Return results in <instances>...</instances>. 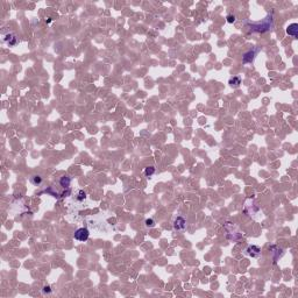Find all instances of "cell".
<instances>
[{
    "label": "cell",
    "mask_w": 298,
    "mask_h": 298,
    "mask_svg": "<svg viewBox=\"0 0 298 298\" xmlns=\"http://www.w3.org/2000/svg\"><path fill=\"white\" fill-rule=\"evenodd\" d=\"M273 27V15L270 14L265 18L262 22H259V24H250L249 28L253 30V32H257V33H263V32H267L271 29Z\"/></svg>",
    "instance_id": "1"
},
{
    "label": "cell",
    "mask_w": 298,
    "mask_h": 298,
    "mask_svg": "<svg viewBox=\"0 0 298 298\" xmlns=\"http://www.w3.org/2000/svg\"><path fill=\"white\" fill-rule=\"evenodd\" d=\"M89 235H90V232H89V230H87V228H84V227H82V228H78L77 231L75 232L73 238H75V239H76L77 241L84 242V241H86L87 239H89Z\"/></svg>",
    "instance_id": "2"
},
{
    "label": "cell",
    "mask_w": 298,
    "mask_h": 298,
    "mask_svg": "<svg viewBox=\"0 0 298 298\" xmlns=\"http://www.w3.org/2000/svg\"><path fill=\"white\" fill-rule=\"evenodd\" d=\"M257 51H259V49L255 48V49H250L247 53L243 54V56H242V63H243V64H249V63L254 62L255 56H256Z\"/></svg>",
    "instance_id": "3"
},
{
    "label": "cell",
    "mask_w": 298,
    "mask_h": 298,
    "mask_svg": "<svg viewBox=\"0 0 298 298\" xmlns=\"http://www.w3.org/2000/svg\"><path fill=\"white\" fill-rule=\"evenodd\" d=\"M246 254L248 255V256H250V257H254V259H257V257H260V255H261V249H260V247H257V246H248L247 248H246Z\"/></svg>",
    "instance_id": "4"
},
{
    "label": "cell",
    "mask_w": 298,
    "mask_h": 298,
    "mask_svg": "<svg viewBox=\"0 0 298 298\" xmlns=\"http://www.w3.org/2000/svg\"><path fill=\"white\" fill-rule=\"evenodd\" d=\"M186 227V221L182 217H177L173 221V228L176 231H184Z\"/></svg>",
    "instance_id": "5"
},
{
    "label": "cell",
    "mask_w": 298,
    "mask_h": 298,
    "mask_svg": "<svg viewBox=\"0 0 298 298\" xmlns=\"http://www.w3.org/2000/svg\"><path fill=\"white\" fill-rule=\"evenodd\" d=\"M287 34L289 36H291L293 39H297L298 37V24L295 22V24H289L287 27Z\"/></svg>",
    "instance_id": "6"
},
{
    "label": "cell",
    "mask_w": 298,
    "mask_h": 298,
    "mask_svg": "<svg viewBox=\"0 0 298 298\" xmlns=\"http://www.w3.org/2000/svg\"><path fill=\"white\" fill-rule=\"evenodd\" d=\"M4 41H5L6 43L8 44L10 47H13V46H15V44H16V42H18L16 36H15L14 34H7L6 36H4Z\"/></svg>",
    "instance_id": "7"
},
{
    "label": "cell",
    "mask_w": 298,
    "mask_h": 298,
    "mask_svg": "<svg viewBox=\"0 0 298 298\" xmlns=\"http://www.w3.org/2000/svg\"><path fill=\"white\" fill-rule=\"evenodd\" d=\"M70 183H71V177L68 176V175L61 177V179H59V184H61L62 188H69V186H70Z\"/></svg>",
    "instance_id": "8"
},
{
    "label": "cell",
    "mask_w": 298,
    "mask_h": 298,
    "mask_svg": "<svg viewBox=\"0 0 298 298\" xmlns=\"http://www.w3.org/2000/svg\"><path fill=\"white\" fill-rule=\"evenodd\" d=\"M228 84H230L232 87H234V89L239 87V86H240V84H241V77H239V76H234V77H232L231 79L228 81Z\"/></svg>",
    "instance_id": "9"
},
{
    "label": "cell",
    "mask_w": 298,
    "mask_h": 298,
    "mask_svg": "<svg viewBox=\"0 0 298 298\" xmlns=\"http://www.w3.org/2000/svg\"><path fill=\"white\" fill-rule=\"evenodd\" d=\"M42 182H43V179H42V177H41L40 175H34V176L30 177V183L34 184V185H36V186H37V185H41Z\"/></svg>",
    "instance_id": "10"
},
{
    "label": "cell",
    "mask_w": 298,
    "mask_h": 298,
    "mask_svg": "<svg viewBox=\"0 0 298 298\" xmlns=\"http://www.w3.org/2000/svg\"><path fill=\"white\" fill-rule=\"evenodd\" d=\"M144 173H146V176H147V177L153 176V175L155 173V168H154V167H148V168H146V170H144Z\"/></svg>",
    "instance_id": "11"
},
{
    "label": "cell",
    "mask_w": 298,
    "mask_h": 298,
    "mask_svg": "<svg viewBox=\"0 0 298 298\" xmlns=\"http://www.w3.org/2000/svg\"><path fill=\"white\" fill-rule=\"evenodd\" d=\"M85 198H86V193L84 192L83 190H79L77 193V199L79 202H83V200H85Z\"/></svg>",
    "instance_id": "12"
},
{
    "label": "cell",
    "mask_w": 298,
    "mask_h": 298,
    "mask_svg": "<svg viewBox=\"0 0 298 298\" xmlns=\"http://www.w3.org/2000/svg\"><path fill=\"white\" fill-rule=\"evenodd\" d=\"M155 226V221H154V219H147L146 220V227H154Z\"/></svg>",
    "instance_id": "13"
},
{
    "label": "cell",
    "mask_w": 298,
    "mask_h": 298,
    "mask_svg": "<svg viewBox=\"0 0 298 298\" xmlns=\"http://www.w3.org/2000/svg\"><path fill=\"white\" fill-rule=\"evenodd\" d=\"M234 21H235V15L233 14L227 15V22H228V24H233Z\"/></svg>",
    "instance_id": "14"
},
{
    "label": "cell",
    "mask_w": 298,
    "mask_h": 298,
    "mask_svg": "<svg viewBox=\"0 0 298 298\" xmlns=\"http://www.w3.org/2000/svg\"><path fill=\"white\" fill-rule=\"evenodd\" d=\"M42 292L46 295V293H51V288L49 287V285H46L43 288V290H42Z\"/></svg>",
    "instance_id": "15"
}]
</instances>
